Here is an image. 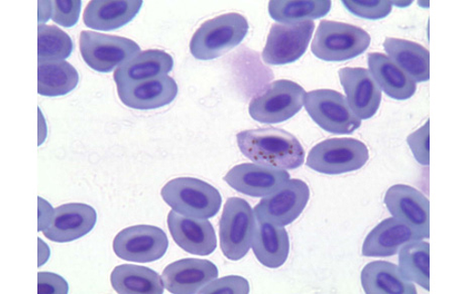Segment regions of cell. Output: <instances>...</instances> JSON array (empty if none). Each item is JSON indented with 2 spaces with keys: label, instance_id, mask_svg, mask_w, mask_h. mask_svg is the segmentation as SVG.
Instances as JSON below:
<instances>
[{
  "label": "cell",
  "instance_id": "cell-17",
  "mask_svg": "<svg viewBox=\"0 0 468 294\" xmlns=\"http://www.w3.org/2000/svg\"><path fill=\"white\" fill-rule=\"evenodd\" d=\"M168 226L174 241L188 253L207 257L217 249V234L207 220L194 219L172 211Z\"/></svg>",
  "mask_w": 468,
  "mask_h": 294
},
{
  "label": "cell",
  "instance_id": "cell-6",
  "mask_svg": "<svg viewBox=\"0 0 468 294\" xmlns=\"http://www.w3.org/2000/svg\"><path fill=\"white\" fill-rule=\"evenodd\" d=\"M256 219L250 204L240 198L228 200L219 222L220 247L229 260L245 257L256 229Z\"/></svg>",
  "mask_w": 468,
  "mask_h": 294
},
{
  "label": "cell",
  "instance_id": "cell-3",
  "mask_svg": "<svg viewBox=\"0 0 468 294\" xmlns=\"http://www.w3.org/2000/svg\"><path fill=\"white\" fill-rule=\"evenodd\" d=\"M162 198L175 211L192 218L209 219L221 207V195L211 184L198 179L178 178L165 184Z\"/></svg>",
  "mask_w": 468,
  "mask_h": 294
},
{
  "label": "cell",
  "instance_id": "cell-24",
  "mask_svg": "<svg viewBox=\"0 0 468 294\" xmlns=\"http://www.w3.org/2000/svg\"><path fill=\"white\" fill-rule=\"evenodd\" d=\"M143 2L93 0L85 8L83 21L99 31H113L128 25L141 11Z\"/></svg>",
  "mask_w": 468,
  "mask_h": 294
},
{
  "label": "cell",
  "instance_id": "cell-32",
  "mask_svg": "<svg viewBox=\"0 0 468 294\" xmlns=\"http://www.w3.org/2000/svg\"><path fill=\"white\" fill-rule=\"evenodd\" d=\"M344 5L347 11L356 16L373 19H382L392 12L391 2H358V0H345Z\"/></svg>",
  "mask_w": 468,
  "mask_h": 294
},
{
  "label": "cell",
  "instance_id": "cell-22",
  "mask_svg": "<svg viewBox=\"0 0 468 294\" xmlns=\"http://www.w3.org/2000/svg\"><path fill=\"white\" fill-rule=\"evenodd\" d=\"M251 247L262 266L271 269L279 268L289 257L288 233L276 224L258 221Z\"/></svg>",
  "mask_w": 468,
  "mask_h": 294
},
{
  "label": "cell",
  "instance_id": "cell-4",
  "mask_svg": "<svg viewBox=\"0 0 468 294\" xmlns=\"http://www.w3.org/2000/svg\"><path fill=\"white\" fill-rule=\"evenodd\" d=\"M370 37L363 28L345 23L321 22L311 50L320 60L344 62L364 54Z\"/></svg>",
  "mask_w": 468,
  "mask_h": 294
},
{
  "label": "cell",
  "instance_id": "cell-1",
  "mask_svg": "<svg viewBox=\"0 0 468 294\" xmlns=\"http://www.w3.org/2000/svg\"><path fill=\"white\" fill-rule=\"evenodd\" d=\"M240 152L253 163L287 170L300 168L305 151L296 137L285 131L268 127L238 134Z\"/></svg>",
  "mask_w": 468,
  "mask_h": 294
},
{
  "label": "cell",
  "instance_id": "cell-8",
  "mask_svg": "<svg viewBox=\"0 0 468 294\" xmlns=\"http://www.w3.org/2000/svg\"><path fill=\"white\" fill-rule=\"evenodd\" d=\"M80 50L84 62L93 70L110 73L139 55L141 47L130 38L83 31Z\"/></svg>",
  "mask_w": 468,
  "mask_h": 294
},
{
  "label": "cell",
  "instance_id": "cell-15",
  "mask_svg": "<svg viewBox=\"0 0 468 294\" xmlns=\"http://www.w3.org/2000/svg\"><path fill=\"white\" fill-rule=\"evenodd\" d=\"M290 180L288 172L271 166L242 163L224 176L232 189L253 198L266 197L277 192Z\"/></svg>",
  "mask_w": 468,
  "mask_h": 294
},
{
  "label": "cell",
  "instance_id": "cell-13",
  "mask_svg": "<svg viewBox=\"0 0 468 294\" xmlns=\"http://www.w3.org/2000/svg\"><path fill=\"white\" fill-rule=\"evenodd\" d=\"M97 214L90 205L85 204H66L51 213L40 224L45 236L57 243L72 242L80 239L95 226Z\"/></svg>",
  "mask_w": 468,
  "mask_h": 294
},
{
  "label": "cell",
  "instance_id": "cell-11",
  "mask_svg": "<svg viewBox=\"0 0 468 294\" xmlns=\"http://www.w3.org/2000/svg\"><path fill=\"white\" fill-rule=\"evenodd\" d=\"M310 199L306 183L301 180H289L277 192L268 195L256 205L253 214L257 221L269 222L278 226H287L294 222L304 211Z\"/></svg>",
  "mask_w": 468,
  "mask_h": 294
},
{
  "label": "cell",
  "instance_id": "cell-29",
  "mask_svg": "<svg viewBox=\"0 0 468 294\" xmlns=\"http://www.w3.org/2000/svg\"><path fill=\"white\" fill-rule=\"evenodd\" d=\"M431 245L421 240L409 242L399 252V268L410 281L431 290Z\"/></svg>",
  "mask_w": 468,
  "mask_h": 294
},
{
  "label": "cell",
  "instance_id": "cell-2",
  "mask_svg": "<svg viewBox=\"0 0 468 294\" xmlns=\"http://www.w3.org/2000/svg\"><path fill=\"white\" fill-rule=\"evenodd\" d=\"M248 32L247 18L239 14L214 17L194 34L190 43L191 54L197 60H214L239 46Z\"/></svg>",
  "mask_w": 468,
  "mask_h": 294
},
{
  "label": "cell",
  "instance_id": "cell-7",
  "mask_svg": "<svg viewBox=\"0 0 468 294\" xmlns=\"http://www.w3.org/2000/svg\"><path fill=\"white\" fill-rule=\"evenodd\" d=\"M368 161L367 145L354 139L322 142L311 150L307 158L310 169L325 174H340L362 169Z\"/></svg>",
  "mask_w": 468,
  "mask_h": 294
},
{
  "label": "cell",
  "instance_id": "cell-18",
  "mask_svg": "<svg viewBox=\"0 0 468 294\" xmlns=\"http://www.w3.org/2000/svg\"><path fill=\"white\" fill-rule=\"evenodd\" d=\"M218 278V269L208 260L182 259L170 264L163 272L164 287L175 294H191L201 290Z\"/></svg>",
  "mask_w": 468,
  "mask_h": 294
},
{
  "label": "cell",
  "instance_id": "cell-27",
  "mask_svg": "<svg viewBox=\"0 0 468 294\" xmlns=\"http://www.w3.org/2000/svg\"><path fill=\"white\" fill-rule=\"evenodd\" d=\"M113 289L120 294H163L164 282L157 272L123 264L112 273Z\"/></svg>",
  "mask_w": 468,
  "mask_h": 294
},
{
  "label": "cell",
  "instance_id": "cell-28",
  "mask_svg": "<svg viewBox=\"0 0 468 294\" xmlns=\"http://www.w3.org/2000/svg\"><path fill=\"white\" fill-rule=\"evenodd\" d=\"M80 82L76 68L66 61L38 63L37 92L57 97L72 92Z\"/></svg>",
  "mask_w": 468,
  "mask_h": 294
},
{
  "label": "cell",
  "instance_id": "cell-30",
  "mask_svg": "<svg viewBox=\"0 0 468 294\" xmlns=\"http://www.w3.org/2000/svg\"><path fill=\"white\" fill-rule=\"evenodd\" d=\"M331 9V2H270L269 13L280 23L294 24L325 16Z\"/></svg>",
  "mask_w": 468,
  "mask_h": 294
},
{
  "label": "cell",
  "instance_id": "cell-16",
  "mask_svg": "<svg viewBox=\"0 0 468 294\" xmlns=\"http://www.w3.org/2000/svg\"><path fill=\"white\" fill-rule=\"evenodd\" d=\"M339 78L350 110L359 120L372 119L382 100V90L372 74L364 68H344Z\"/></svg>",
  "mask_w": 468,
  "mask_h": 294
},
{
  "label": "cell",
  "instance_id": "cell-20",
  "mask_svg": "<svg viewBox=\"0 0 468 294\" xmlns=\"http://www.w3.org/2000/svg\"><path fill=\"white\" fill-rule=\"evenodd\" d=\"M424 239L420 234L396 218L379 223L367 235L363 255L367 257H388L396 255L409 242Z\"/></svg>",
  "mask_w": 468,
  "mask_h": 294
},
{
  "label": "cell",
  "instance_id": "cell-33",
  "mask_svg": "<svg viewBox=\"0 0 468 294\" xmlns=\"http://www.w3.org/2000/svg\"><path fill=\"white\" fill-rule=\"evenodd\" d=\"M51 17L53 22L65 27L74 26L80 16L81 2L65 0V2H50Z\"/></svg>",
  "mask_w": 468,
  "mask_h": 294
},
{
  "label": "cell",
  "instance_id": "cell-23",
  "mask_svg": "<svg viewBox=\"0 0 468 294\" xmlns=\"http://www.w3.org/2000/svg\"><path fill=\"white\" fill-rule=\"evenodd\" d=\"M384 47L389 58L415 82L431 79V54L423 46L402 38L387 37Z\"/></svg>",
  "mask_w": 468,
  "mask_h": 294
},
{
  "label": "cell",
  "instance_id": "cell-35",
  "mask_svg": "<svg viewBox=\"0 0 468 294\" xmlns=\"http://www.w3.org/2000/svg\"><path fill=\"white\" fill-rule=\"evenodd\" d=\"M200 293H250V284L247 279L240 277H228L211 282L203 288Z\"/></svg>",
  "mask_w": 468,
  "mask_h": 294
},
{
  "label": "cell",
  "instance_id": "cell-21",
  "mask_svg": "<svg viewBox=\"0 0 468 294\" xmlns=\"http://www.w3.org/2000/svg\"><path fill=\"white\" fill-rule=\"evenodd\" d=\"M173 58L160 50H149L136 55L117 68L114 81L117 87L130 86L165 76L172 71Z\"/></svg>",
  "mask_w": 468,
  "mask_h": 294
},
{
  "label": "cell",
  "instance_id": "cell-34",
  "mask_svg": "<svg viewBox=\"0 0 468 294\" xmlns=\"http://www.w3.org/2000/svg\"><path fill=\"white\" fill-rule=\"evenodd\" d=\"M429 127H431V124H429L428 121L422 129L409 135L407 140L415 159L423 165L431 163V152H429V137H431V132H429Z\"/></svg>",
  "mask_w": 468,
  "mask_h": 294
},
{
  "label": "cell",
  "instance_id": "cell-36",
  "mask_svg": "<svg viewBox=\"0 0 468 294\" xmlns=\"http://www.w3.org/2000/svg\"><path fill=\"white\" fill-rule=\"evenodd\" d=\"M67 282L53 273H38V293H67Z\"/></svg>",
  "mask_w": 468,
  "mask_h": 294
},
{
  "label": "cell",
  "instance_id": "cell-25",
  "mask_svg": "<svg viewBox=\"0 0 468 294\" xmlns=\"http://www.w3.org/2000/svg\"><path fill=\"white\" fill-rule=\"evenodd\" d=\"M367 60L369 73L388 97L396 100H407L415 94L416 82L388 56L379 53L368 54Z\"/></svg>",
  "mask_w": 468,
  "mask_h": 294
},
{
  "label": "cell",
  "instance_id": "cell-12",
  "mask_svg": "<svg viewBox=\"0 0 468 294\" xmlns=\"http://www.w3.org/2000/svg\"><path fill=\"white\" fill-rule=\"evenodd\" d=\"M169 247L167 235L149 225H138L116 235L113 250L122 260L149 263L161 259Z\"/></svg>",
  "mask_w": 468,
  "mask_h": 294
},
{
  "label": "cell",
  "instance_id": "cell-5",
  "mask_svg": "<svg viewBox=\"0 0 468 294\" xmlns=\"http://www.w3.org/2000/svg\"><path fill=\"white\" fill-rule=\"evenodd\" d=\"M306 92L289 80L271 83L261 94L251 100L249 112L260 123L276 124L295 116L303 107Z\"/></svg>",
  "mask_w": 468,
  "mask_h": 294
},
{
  "label": "cell",
  "instance_id": "cell-19",
  "mask_svg": "<svg viewBox=\"0 0 468 294\" xmlns=\"http://www.w3.org/2000/svg\"><path fill=\"white\" fill-rule=\"evenodd\" d=\"M122 102L133 110H151L169 105L178 95L173 78L161 76L130 86L117 87Z\"/></svg>",
  "mask_w": 468,
  "mask_h": 294
},
{
  "label": "cell",
  "instance_id": "cell-26",
  "mask_svg": "<svg viewBox=\"0 0 468 294\" xmlns=\"http://www.w3.org/2000/svg\"><path fill=\"white\" fill-rule=\"evenodd\" d=\"M363 288L367 294H416L412 283L393 263H368L362 272Z\"/></svg>",
  "mask_w": 468,
  "mask_h": 294
},
{
  "label": "cell",
  "instance_id": "cell-10",
  "mask_svg": "<svg viewBox=\"0 0 468 294\" xmlns=\"http://www.w3.org/2000/svg\"><path fill=\"white\" fill-rule=\"evenodd\" d=\"M314 21L271 26L262 60L269 65H286L299 60L307 51L314 31Z\"/></svg>",
  "mask_w": 468,
  "mask_h": 294
},
{
  "label": "cell",
  "instance_id": "cell-14",
  "mask_svg": "<svg viewBox=\"0 0 468 294\" xmlns=\"http://www.w3.org/2000/svg\"><path fill=\"white\" fill-rule=\"evenodd\" d=\"M385 204L394 218L404 222L425 238L431 237V203L418 190L396 184L386 194Z\"/></svg>",
  "mask_w": 468,
  "mask_h": 294
},
{
  "label": "cell",
  "instance_id": "cell-31",
  "mask_svg": "<svg viewBox=\"0 0 468 294\" xmlns=\"http://www.w3.org/2000/svg\"><path fill=\"white\" fill-rule=\"evenodd\" d=\"M37 36L38 63L61 62L70 57L74 45L71 37L61 28L40 24Z\"/></svg>",
  "mask_w": 468,
  "mask_h": 294
},
{
  "label": "cell",
  "instance_id": "cell-9",
  "mask_svg": "<svg viewBox=\"0 0 468 294\" xmlns=\"http://www.w3.org/2000/svg\"><path fill=\"white\" fill-rule=\"evenodd\" d=\"M305 108L322 130L335 134H350L362 121L350 110L343 94L334 90H315L306 95Z\"/></svg>",
  "mask_w": 468,
  "mask_h": 294
}]
</instances>
